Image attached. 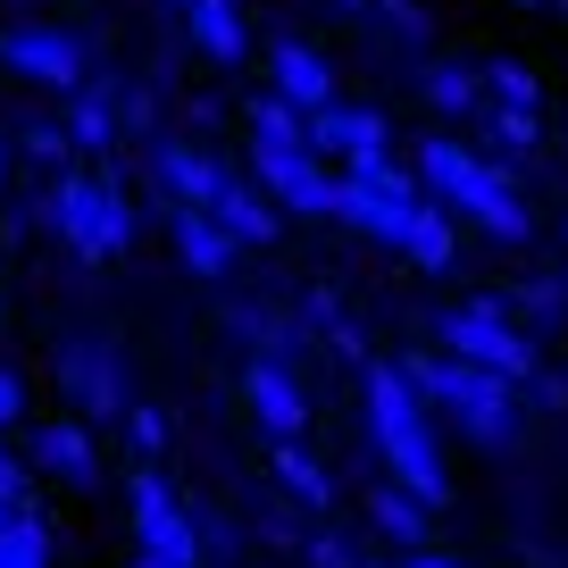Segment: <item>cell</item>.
<instances>
[{
  "mask_svg": "<svg viewBox=\"0 0 568 568\" xmlns=\"http://www.w3.org/2000/svg\"><path fill=\"white\" fill-rule=\"evenodd\" d=\"M426 176V193L444 201V210H460L477 234H494V243H535V210H527V193H518V168L510 160H494V151H460L452 134H426L418 142V160H409Z\"/></svg>",
  "mask_w": 568,
  "mask_h": 568,
  "instance_id": "6da1fadb",
  "label": "cell"
},
{
  "mask_svg": "<svg viewBox=\"0 0 568 568\" xmlns=\"http://www.w3.org/2000/svg\"><path fill=\"white\" fill-rule=\"evenodd\" d=\"M359 402H368V444L385 452V468L409 494L444 501L452 477H444V452H435V418H426L435 402L418 393V376H409L402 359H368V368H359Z\"/></svg>",
  "mask_w": 568,
  "mask_h": 568,
  "instance_id": "7a4b0ae2",
  "label": "cell"
},
{
  "mask_svg": "<svg viewBox=\"0 0 568 568\" xmlns=\"http://www.w3.org/2000/svg\"><path fill=\"white\" fill-rule=\"evenodd\" d=\"M402 368L418 376V393L444 409V418H460L468 444H485V452L518 444V426H527L518 418V393L527 385H510L501 368H477V359H460V352H409Z\"/></svg>",
  "mask_w": 568,
  "mask_h": 568,
  "instance_id": "3957f363",
  "label": "cell"
},
{
  "mask_svg": "<svg viewBox=\"0 0 568 568\" xmlns=\"http://www.w3.org/2000/svg\"><path fill=\"white\" fill-rule=\"evenodd\" d=\"M42 226H59V243H68L75 260H118V251L134 243V201L109 176H68V168H59V184L42 193Z\"/></svg>",
  "mask_w": 568,
  "mask_h": 568,
  "instance_id": "277c9868",
  "label": "cell"
},
{
  "mask_svg": "<svg viewBox=\"0 0 568 568\" xmlns=\"http://www.w3.org/2000/svg\"><path fill=\"white\" fill-rule=\"evenodd\" d=\"M435 343L460 352V359H477V368H501L510 385H535V376H544L535 326L518 318L510 302H452V310H435Z\"/></svg>",
  "mask_w": 568,
  "mask_h": 568,
  "instance_id": "5b68a950",
  "label": "cell"
},
{
  "mask_svg": "<svg viewBox=\"0 0 568 568\" xmlns=\"http://www.w3.org/2000/svg\"><path fill=\"white\" fill-rule=\"evenodd\" d=\"M125 510H134V544H142V551H160V560H184V568L210 560L201 510L160 477V460H142V468H134V485H125Z\"/></svg>",
  "mask_w": 568,
  "mask_h": 568,
  "instance_id": "8992f818",
  "label": "cell"
},
{
  "mask_svg": "<svg viewBox=\"0 0 568 568\" xmlns=\"http://www.w3.org/2000/svg\"><path fill=\"white\" fill-rule=\"evenodd\" d=\"M142 168H151L160 210H210V201L226 193V176H234L210 142H193V134H151L142 142Z\"/></svg>",
  "mask_w": 568,
  "mask_h": 568,
  "instance_id": "52a82bcc",
  "label": "cell"
},
{
  "mask_svg": "<svg viewBox=\"0 0 568 568\" xmlns=\"http://www.w3.org/2000/svg\"><path fill=\"white\" fill-rule=\"evenodd\" d=\"M251 176H260L293 217H335V184L343 176H326L318 142H251Z\"/></svg>",
  "mask_w": 568,
  "mask_h": 568,
  "instance_id": "ba28073f",
  "label": "cell"
},
{
  "mask_svg": "<svg viewBox=\"0 0 568 568\" xmlns=\"http://www.w3.org/2000/svg\"><path fill=\"white\" fill-rule=\"evenodd\" d=\"M0 59L18 75H34V84H51V92H75L92 75V34H68V26H9V34H0Z\"/></svg>",
  "mask_w": 568,
  "mask_h": 568,
  "instance_id": "9c48e42d",
  "label": "cell"
},
{
  "mask_svg": "<svg viewBox=\"0 0 568 568\" xmlns=\"http://www.w3.org/2000/svg\"><path fill=\"white\" fill-rule=\"evenodd\" d=\"M59 393H68L84 418H118L125 426V359L109 352L101 335H75V343H59Z\"/></svg>",
  "mask_w": 568,
  "mask_h": 568,
  "instance_id": "30bf717a",
  "label": "cell"
},
{
  "mask_svg": "<svg viewBox=\"0 0 568 568\" xmlns=\"http://www.w3.org/2000/svg\"><path fill=\"white\" fill-rule=\"evenodd\" d=\"M243 409L260 418L267 444H293V435L310 426V393H302V376H293V359H260V352H251V368H243Z\"/></svg>",
  "mask_w": 568,
  "mask_h": 568,
  "instance_id": "8fae6325",
  "label": "cell"
},
{
  "mask_svg": "<svg viewBox=\"0 0 568 568\" xmlns=\"http://www.w3.org/2000/svg\"><path fill=\"white\" fill-rule=\"evenodd\" d=\"M418 201H426V193H385V184L352 176V168H343V184H335V217H343V226H359L368 243H393V251L409 243V217H418Z\"/></svg>",
  "mask_w": 568,
  "mask_h": 568,
  "instance_id": "7c38bea8",
  "label": "cell"
},
{
  "mask_svg": "<svg viewBox=\"0 0 568 568\" xmlns=\"http://www.w3.org/2000/svg\"><path fill=\"white\" fill-rule=\"evenodd\" d=\"M59 118H68L75 151H109V142H125V84L92 68L75 92H59Z\"/></svg>",
  "mask_w": 568,
  "mask_h": 568,
  "instance_id": "4fadbf2b",
  "label": "cell"
},
{
  "mask_svg": "<svg viewBox=\"0 0 568 568\" xmlns=\"http://www.w3.org/2000/svg\"><path fill=\"white\" fill-rule=\"evenodd\" d=\"M226 335L243 343V352H260V359H302L310 326H302V310H284V302H251V293H234V302H226Z\"/></svg>",
  "mask_w": 568,
  "mask_h": 568,
  "instance_id": "5bb4252c",
  "label": "cell"
},
{
  "mask_svg": "<svg viewBox=\"0 0 568 568\" xmlns=\"http://www.w3.org/2000/svg\"><path fill=\"white\" fill-rule=\"evenodd\" d=\"M26 460H34L42 477H59V485H101V444H92L84 418H42Z\"/></svg>",
  "mask_w": 568,
  "mask_h": 568,
  "instance_id": "9a60e30c",
  "label": "cell"
},
{
  "mask_svg": "<svg viewBox=\"0 0 568 568\" xmlns=\"http://www.w3.org/2000/svg\"><path fill=\"white\" fill-rule=\"evenodd\" d=\"M168 234H176L184 276H201V284H217L234 260H243V243H234V226L217 210H168Z\"/></svg>",
  "mask_w": 568,
  "mask_h": 568,
  "instance_id": "2e32d148",
  "label": "cell"
},
{
  "mask_svg": "<svg viewBox=\"0 0 568 568\" xmlns=\"http://www.w3.org/2000/svg\"><path fill=\"white\" fill-rule=\"evenodd\" d=\"M267 84H276L284 101H302L310 118H318V109H335V68H326L302 34H276V42H267Z\"/></svg>",
  "mask_w": 568,
  "mask_h": 568,
  "instance_id": "e0dca14e",
  "label": "cell"
},
{
  "mask_svg": "<svg viewBox=\"0 0 568 568\" xmlns=\"http://www.w3.org/2000/svg\"><path fill=\"white\" fill-rule=\"evenodd\" d=\"M210 210H217V217L234 226V243H243V251H267V243L284 234V201L267 193L260 176H226V193H217Z\"/></svg>",
  "mask_w": 568,
  "mask_h": 568,
  "instance_id": "ac0fdd59",
  "label": "cell"
},
{
  "mask_svg": "<svg viewBox=\"0 0 568 568\" xmlns=\"http://www.w3.org/2000/svg\"><path fill=\"white\" fill-rule=\"evenodd\" d=\"M310 142L318 151H335V160H368V151H393V118L385 109H318L310 118Z\"/></svg>",
  "mask_w": 568,
  "mask_h": 568,
  "instance_id": "d6986e66",
  "label": "cell"
},
{
  "mask_svg": "<svg viewBox=\"0 0 568 568\" xmlns=\"http://www.w3.org/2000/svg\"><path fill=\"white\" fill-rule=\"evenodd\" d=\"M368 527L385 535V544L418 551V544H435V501H426V494H409L402 477H385V485L368 494Z\"/></svg>",
  "mask_w": 568,
  "mask_h": 568,
  "instance_id": "ffe728a7",
  "label": "cell"
},
{
  "mask_svg": "<svg viewBox=\"0 0 568 568\" xmlns=\"http://www.w3.org/2000/svg\"><path fill=\"white\" fill-rule=\"evenodd\" d=\"M418 92H426V109H444V118H468L477 125L485 118V68H468V59H418Z\"/></svg>",
  "mask_w": 568,
  "mask_h": 568,
  "instance_id": "44dd1931",
  "label": "cell"
},
{
  "mask_svg": "<svg viewBox=\"0 0 568 568\" xmlns=\"http://www.w3.org/2000/svg\"><path fill=\"white\" fill-rule=\"evenodd\" d=\"M267 477H276V494L293 501V510H335V477H326V460L302 444V435L267 452Z\"/></svg>",
  "mask_w": 568,
  "mask_h": 568,
  "instance_id": "7402d4cb",
  "label": "cell"
},
{
  "mask_svg": "<svg viewBox=\"0 0 568 568\" xmlns=\"http://www.w3.org/2000/svg\"><path fill=\"white\" fill-rule=\"evenodd\" d=\"M302 326H310V343H326L335 359H352V368H368V335H359V318H352V302L343 293H326V284H310L302 293Z\"/></svg>",
  "mask_w": 568,
  "mask_h": 568,
  "instance_id": "603a6c76",
  "label": "cell"
},
{
  "mask_svg": "<svg viewBox=\"0 0 568 568\" xmlns=\"http://www.w3.org/2000/svg\"><path fill=\"white\" fill-rule=\"evenodd\" d=\"M184 34H193V51L217 59V68H234V59L251 51V34H243V0H193V9H184Z\"/></svg>",
  "mask_w": 568,
  "mask_h": 568,
  "instance_id": "cb8c5ba5",
  "label": "cell"
},
{
  "mask_svg": "<svg viewBox=\"0 0 568 568\" xmlns=\"http://www.w3.org/2000/svg\"><path fill=\"white\" fill-rule=\"evenodd\" d=\"M0 568H51V518H42V501H0Z\"/></svg>",
  "mask_w": 568,
  "mask_h": 568,
  "instance_id": "d4e9b609",
  "label": "cell"
},
{
  "mask_svg": "<svg viewBox=\"0 0 568 568\" xmlns=\"http://www.w3.org/2000/svg\"><path fill=\"white\" fill-rule=\"evenodd\" d=\"M402 260H418L426 276H435V267H452V260H460V210H444V201L426 193V201H418V217H409Z\"/></svg>",
  "mask_w": 568,
  "mask_h": 568,
  "instance_id": "484cf974",
  "label": "cell"
},
{
  "mask_svg": "<svg viewBox=\"0 0 568 568\" xmlns=\"http://www.w3.org/2000/svg\"><path fill=\"white\" fill-rule=\"evenodd\" d=\"M477 134H485V151H494V160H535V151H544V118H535V109H501V101H485Z\"/></svg>",
  "mask_w": 568,
  "mask_h": 568,
  "instance_id": "4316f807",
  "label": "cell"
},
{
  "mask_svg": "<svg viewBox=\"0 0 568 568\" xmlns=\"http://www.w3.org/2000/svg\"><path fill=\"white\" fill-rule=\"evenodd\" d=\"M243 142H310V109H302V101H284V92L267 84L260 101L243 109Z\"/></svg>",
  "mask_w": 568,
  "mask_h": 568,
  "instance_id": "83f0119b",
  "label": "cell"
},
{
  "mask_svg": "<svg viewBox=\"0 0 568 568\" xmlns=\"http://www.w3.org/2000/svg\"><path fill=\"white\" fill-rule=\"evenodd\" d=\"M485 92H494L501 109H535V118H544V75H535L527 59H485Z\"/></svg>",
  "mask_w": 568,
  "mask_h": 568,
  "instance_id": "f1b7e54d",
  "label": "cell"
},
{
  "mask_svg": "<svg viewBox=\"0 0 568 568\" xmlns=\"http://www.w3.org/2000/svg\"><path fill=\"white\" fill-rule=\"evenodd\" d=\"M510 310L535 326V335H544V326H568V276H527L510 293Z\"/></svg>",
  "mask_w": 568,
  "mask_h": 568,
  "instance_id": "f546056e",
  "label": "cell"
},
{
  "mask_svg": "<svg viewBox=\"0 0 568 568\" xmlns=\"http://www.w3.org/2000/svg\"><path fill=\"white\" fill-rule=\"evenodd\" d=\"M368 26L393 42V51H409V59H418V51H426V34H435L418 0H376V18H368Z\"/></svg>",
  "mask_w": 568,
  "mask_h": 568,
  "instance_id": "4dcf8cb0",
  "label": "cell"
},
{
  "mask_svg": "<svg viewBox=\"0 0 568 568\" xmlns=\"http://www.w3.org/2000/svg\"><path fill=\"white\" fill-rule=\"evenodd\" d=\"M18 151H26V160H42V168H68L75 160V134H68V118H18Z\"/></svg>",
  "mask_w": 568,
  "mask_h": 568,
  "instance_id": "1f68e13d",
  "label": "cell"
},
{
  "mask_svg": "<svg viewBox=\"0 0 568 568\" xmlns=\"http://www.w3.org/2000/svg\"><path fill=\"white\" fill-rule=\"evenodd\" d=\"M125 435H134V452H142V460H168V444H176L168 409H151V402H134V409H125Z\"/></svg>",
  "mask_w": 568,
  "mask_h": 568,
  "instance_id": "d6a6232c",
  "label": "cell"
},
{
  "mask_svg": "<svg viewBox=\"0 0 568 568\" xmlns=\"http://www.w3.org/2000/svg\"><path fill=\"white\" fill-rule=\"evenodd\" d=\"M151 125H160V84H125V134L151 142Z\"/></svg>",
  "mask_w": 568,
  "mask_h": 568,
  "instance_id": "836d02e7",
  "label": "cell"
},
{
  "mask_svg": "<svg viewBox=\"0 0 568 568\" xmlns=\"http://www.w3.org/2000/svg\"><path fill=\"white\" fill-rule=\"evenodd\" d=\"M302 560H310V568H359V560H352V544H343L335 527H326V535H310V544H302Z\"/></svg>",
  "mask_w": 568,
  "mask_h": 568,
  "instance_id": "e575fe53",
  "label": "cell"
},
{
  "mask_svg": "<svg viewBox=\"0 0 568 568\" xmlns=\"http://www.w3.org/2000/svg\"><path fill=\"white\" fill-rule=\"evenodd\" d=\"M18 418H26V376L0 368V426H18Z\"/></svg>",
  "mask_w": 568,
  "mask_h": 568,
  "instance_id": "d590c367",
  "label": "cell"
},
{
  "mask_svg": "<svg viewBox=\"0 0 568 568\" xmlns=\"http://www.w3.org/2000/svg\"><path fill=\"white\" fill-rule=\"evenodd\" d=\"M527 393H535V402H544V409H560V402H568V376H551V368H544V376H535Z\"/></svg>",
  "mask_w": 568,
  "mask_h": 568,
  "instance_id": "8d00e7d4",
  "label": "cell"
},
{
  "mask_svg": "<svg viewBox=\"0 0 568 568\" xmlns=\"http://www.w3.org/2000/svg\"><path fill=\"white\" fill-rule=\"evenodd\" d=\"M402 568H468V560H452V551H435V544H418V551H402Z\"/></svg>",
  "mask_w": 568,
  "mask_h": 568,
  "instance_id": "74e56055",
  "label": "cell"
},
{
  "mask_svg": "<svg viewBox=\"0 0 568 568\" xmlns=\"http://www.w3.org/2000/svg\"><path fill=\"white\" fill-rule=\"evenodd\" d=\"M335 9H343L352 26H368V18H376V0H335Z\"/></svg>",
  "mask_w": 568,
  "mask_h": 568,
  "instance_id": "f35d334b",
  "label": "cell"
},
{
  "mask_svg": "<svg viewBox=\"0 0 568 568\" xmlns=\"http://www.w3.org/2000/svg\"><path fill=\"white\" fill-rule=\"evenodd\" d=\"M134 568H184V560H160V551H134Z\"/></svg>",
  "mask_w": 568,
  "mask_h": 568,
  "instance_id": "ab89813d",
  "label": "cell"
},
{
  "mask_svg": "<svg viewBox=\"0 0 568 568\" xmlns=\"http://www.w3.org/2000/svg\"><path fill=\"white\" fill-rule=\"evenodd\" d=\"M0 193H9V142H0Z\"/></svg>",
  "mask_w": 568,
  "mask_h": 568,
  "instance_id": "60d3db41",
  "label": "cell"
},
{
  "mask_svg": "<svg viewBox=\"0 0 568 568\" xmlns=\"http://www.w3.org/2000/svg\"><path fill=\"white\" fill-rule=\"evenodd\" d=\"M510 9H544V0H510Z\"/></svg>",
  "mask_w": 568,
  "mask_h": 568,
  "instance_id": "b9f144b4",
  "label": "cell"
},
{
  "mask_svg": "<svg viewBox=\"0 0 568 568\" xmlns=\"http://www.w3.org/2000/svg\"><path fill=\"white\" fill-rule=\"evenodd\" d=\"M359 568H393V560H359Z\"/></svg>",
  "mask_w": 568,
  "mask_h": 568,
  "instance_id": "7bdbcfd3",
  "label": "cell"
},
{
  "mask_svg": "<svg viewBox=\"0 0 568 568\" xmlns=\"http://www.w3.org/2000/svg\"><path fill=\"white\" fill-rule=\"evenodd\" d=\"M168 9H193V0H168Z\"/></svg>",
  "mask_w": 568,
  "mask_h": 568,
  "instance_id": "ee69618b",
  "label": "cell"
},
{
  "mask_svg": "<svg viewBox=\"0 0 568 568\" xmlns=\"http://www.w3.org/2000/svg\"><path fill=\"white\" fill-rule=\"evenodd\" d=\"M0 326H9V302H0Z\"/></svg>",
  "mask_w": 568,
  "mask_h": 568,
  "instance_id": "f6af8a7d",
  "label": "cell"
},
{
  "mask_svg": "<svg viewBox=\"0 0 568 568\" xmlns=\"http://www.w3.org/2000/svg\"><path fill=\"white\" fill-rule=\"evenodd\" d=\"M560 18H568V0H560Z\"/></svg>",
  "mask_w": 568,
  "mask_h": 568,
  "instance_id": "bcb514c9",
  "label": "cell"
}]
</instances>
